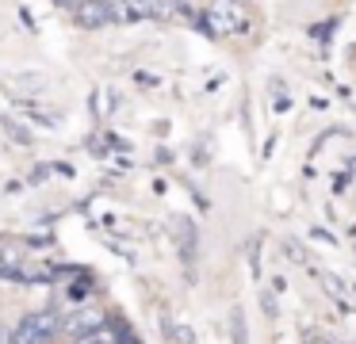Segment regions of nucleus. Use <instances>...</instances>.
Listing matches in <instances>:
<instances>
[{
	"label": "nucleus",
	"mask_w": 356,
	"mask_h": 344,
	"mask_svg": "<svg viewBox=\"0 0 356 344\" xmlns=\"http://www.w3.org/2000/svg\"><path fill=\"white\" fill-rule=\"evenodd\" d=\"M58 333V313L54 310H35V313H24L16 321L8 341L12 344H50Z\"/></svg>",
	"instance_id": "1"
},
{
	"label": "nucleus",
	"mask_w": 356,
	"mask_h": 344,
	"mask_svg": "<svg viewBox=\"0 0 356 344\" xmlns=\"http://www.w3.org/2000/svg\"><path fill=\"white\" fill-rule=\"evenodd\" d=\"M207 27L215 35H238L249 27V8L245 0H215L207 8Z\"/></svg>",
	"instance_id": "2"
},
{
	"label": "nucleus",
	"mask_w": 356,
	"mask_h": 344,
	"mask_svg": "<svg viewBox=\"0 0 356 344\" xmlns=\"http://www.w3.org/2000/svg\"><path fill=\"white\" fill-rule=\"evenodd\" d=\"M58 329H62V333H70L73 341H81V336L104 329V310H100V306H77V310H70L62 321H58Z\"/></svg>",
	"instance_id": "3"
},
{
	"label": "nucleus",
	"mask_w": 356,
	"mask_h": 344,
	"mask_svg": "<svg viewBox=\"0 0 356 344\" xmlns=\"http://www.w3.org/2000/svg\"><path fill=\"white\" fill-rule=\"evenodd\" d=\"M73 19L81 23V27H100V23H108V4L104 0H85V4L73 8Z\"/></svg>",
	"instance_id": "4"
},
{
	"label": "nucleus",
	"mask_w": 356,
	"mask_h": 344,
	"mask_svg": "<svg viewBox=\"0 0 356 344\" xmlns=\"http://www.w3.org/2000/svg\"><path fill=\"white\" fill-rule=\"evenodd\" d=\"M172 234H177V249L184 260L195 256V226L188 218H172Z\"/></svg>",
	"instance_id": "5"
},
{
	"label": "nucleus",
	"mask_w": 356,
	"mask_h": 344,
	"mask_svg": "<svg viewBox=\"0 0 356 344\" xmlns=\"http://www.w3.org/2000/svg\"><path fill=\"white\" fill-rule=\"evenodd\" d=\"M138 15H154V19H172V8L177 0H131Z\"/></svg>",
	"instance_id": "6"
},
{
	"label": "nucleus",
	"mask_w": 356,
	"mask_h": 344,
	"mask_svg": "<svg viewBox=\"0 0 356 344\" xmlns=\"http://www.w3.org/2000/svg\"><path fill=\"white\" fill-rule=\"evenodd\" d=\"M104 4H108V15H111V19H134V15H138L131 0H104Z\"/></svg>",
	"instance_id": "7"
},
{
	"label": "nucleus",
	"mask_w": 356,
	"mask_h": 344,
	"mask_svg": "<svg viewBox=\"0 0 356 344\" xmlns=\"http://www.w3.org/2000/svg\"><path fill=\"white\" fill-rule=\"evenodd\" d=\"M284 249H287V256H291L295 264H307V252L299 249V241H291V237H287V241H284Z\"/></svg>",
	"instance_id": "8"
},
{
	"label": "nucleus",
	"mask_w": 356,
	"mask_h": 344,
	"mask_svg": "<svg viewBox=\"0 0 356 344\" xmlns=\"http://www.w3.org/2000/svg\"><path fill=\"white\" fill-rule=\"evenodd\" d=\"M230 325H234V341H238V344H245V325H241V310H234Z\"/></svg>",
	"instance_id": "9"
},
{
	"label": "nucleus",
	"mask_w": 356,
	"mask_h": 344,
	"mask_svg": "<svg viewBox=\"0 0 356 344\" xmlns=\"http://www.w3.org/2000/svg\"><path fill=\"white\" fill-rule=\"evenodd\" d=\"M172 336H177L180 344H195V333L188 325H172Z\"/></svg>",
	"instance_id": "10"
},
{
	"label": "nucleus",
	"mask_w": 356,
	"mask_h": 344,
	"mask_svg": "<svg viewBox=\"0 0 356 344\" xmlns=\"http://www.w3.org/2000/svg\"><path fill=\"white\" fill-rule=\"evenodd\" d=\"M4 126H8V134H12V138H16V142H24V145H27V142H31V134H27V130H24V126H19V122H4Z\"/></svg>",
	"instance_id": "11"
},
{
	"label": "nucleus",
	"mask_w": 356,
	"mask_h": 344,
	"mask_svg": "<svg viewBox=\"0 0 356 344\" xmlns=\"http://www.w3.org/2000/svg\"><path fill=\"white\" fill-rule=\"evenodd\" d=\"M261 306H264V313H268V318H276V313H280V306H276V298H272V295H268V290H264V295H261Z\"/></svg>",
	"instance_id": "12"
}]
</instances>
